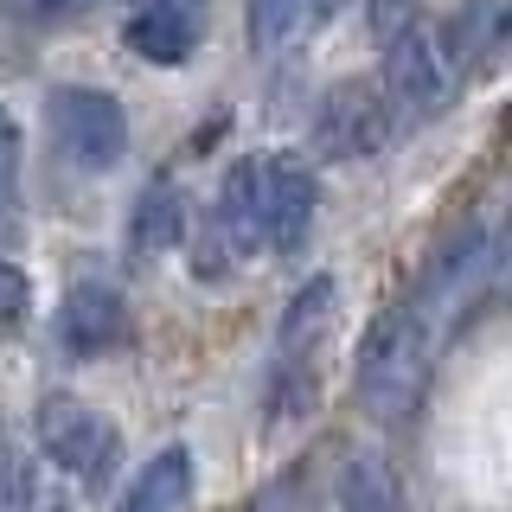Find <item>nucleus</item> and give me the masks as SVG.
<instances>
[{"label": "nucleus", "mask_w": 512, "mask_h": 512, "mask_svg": "<svg viewBox=\"0 0 512 512\" xmlns=\"http://www.w3.org/2000/svg\"><path fill=\"white\" fill-rule=\"evenodd\" d=\"M436 346H442V333L429 327V314L416 308L410 295L365 320L359 359H352V384H359V404H365L372 423L397 429L423 410L429 372H436Z\"/></svg>", "instance_id": "1"}, {"label": "nucleus", "mask_w": 512, "mask_h": 512, "mask_svg": "<svg viewBox=\"0 0 512 512\" xmlns=\"http://www.w3.org/2000/svg\"><path fill=\"white\" fill-rule=\"evenodd\" d=\"M333 320V276H314L288 301L276 327V359H269V416H308L320 384V340Z\"/></svg>", "instance_id": "2"}, {"label": "nucleus", "mask_w": 512, "mask_h": 512, "mask_svg": "<svg viewBox=\"0 0 512 512\" xmlns=\"http://www.w3.org/2000/svg\"><path fill=\"white\" fill-rule=\"evenodd\" d=\"M32 442H39V455L64 468L71 480H84V487H109V474H116L122 461V429L116 416H103L96 404L84 397H64L52 391L32 416Z\"/></svg>", "instance_id": "3"}, {"label": "nucleus", "mask_w": 512, "mask_h": 512, "mask_svg": "<svg viewBox=\"0 0 512 512\" xmlns=\"http://www.w3.org/2000/svg\"><path fill=\"white\" fill-rule=\"evenodd\" d=\"M378 90H384V103L397 109V122L416 128V122L448 116V103H455L468 84L455 77V64H448L436 26L416 20L410 32H397V39L384 45V84Z\"/></svg>", "instance_id": "4"}, {"label": "nucleus", "mask_w": 512, "mask_h": 512, "mask_svg": "<svg viewBox=\"0 0 512 512\" xmlns=\"http://www.w3.org/2000/svg\"><path fill=\"white\" fill-rule=\"evenodd\" d=\"M45 128H52V148L84 173H109L128 154V109L122 96L96 84H58L45 96Z\"/></svg>", "instance_id": "5"}, {"label": "nucleus", "mask_w": 512, "mask_h": 512, "mask_svg": "<svg viewBox=\"0 0 512 512\" xmlns=\"http://www.w3.org/2000/svg\"><path fill=\"white\" fill-rule=\"evenodd\" d=\"M500 276V256H493V237L487 224H461V231L442 237V250L423 263V282H416V308L429 314V327H455V320H468V308L493 288Z\"/></svg>", "instance_id": "6"}, {"label": "nucleus", "mask_w": 512, "mask_h": 512, "mask_svg": "<svg viewBox=\"0 0 512 512\" xmlns=\"http://www.w3.org/2000/svg\"><path fill=\"white\" fill-rule=\"evenodd\" d=\"M397 109L384 103V90L378 84H333L327 96H320V109H314V148L327 154V160H372L384 154L397 141Z\"/></svg>", "instance_id": "7"}, {"label": "nucleus", "mask_w": 512, "mask_h": 512, "mask_svg": "<svg viewBox=\"0 0 512 512\" xmlns=\"http://www.w3.org/2000/svg\"><path fill=\"white\" fill-rule=\"evenodd\" d=\"M135 320H128V295L109 276H77L58 301V346L71 359H103V352H122Z\"/></svg>", "instance_id": "8"}, {"label": "nucleus", "mask_w": 512, "mask_h": 512, "mask_svg": "<svg viewBox=\"0 0 512 512\" xmlns=\"http://www.w3.org/2000/svg\"><path fill=\"white\" fill-rule=\"evenodd\" d=\"M314 212H320V186H314L308 160L263 154V250L301 256L314 237Z\"/></svg>", "instance_id": "9"}, {"label": "nucleus", "mask_w": 512, "mask_h": 512, "mask_svg": "<svg viewBox=\"0 0 512 512\" xmlns=\"http://www.w3.org/2000/svg\"><path fill=\"white\" fill-rule=\"evenodd\" d=\"M212 0H141L128 13V52L148 64H186L205 39Z\"/></svg>", "instance_id": "10"}, {"label": "nucleus", "mask_w": 512, "mask_h": 512, "mask_svg": "<svg viewBox=\"0 0 512 512\" xmlns=\"http://www.w3.org/2000/svg\"><path fill=\"white\" fill-rule=\"evenodd\" d=\"M436 39H442L448 64H455V77L474 84L506 45V0H468V7H455L448 20H436Z\"/></svg>", "instance_id": "11"}, {"label": "nucleus", "mask_w": 512, "mask_h": 512, "mask_svg": "<svg viewBox=\"0 0 512 512\" xmlns=\"http://www.w3.org/2000/svg\"><path fill=\"white\" fill-rule=\"evenodd\" d=\"M212 224L224 231V244H231L237 263L263 250V154H237L231 167H224Z\"/></svg>", "instance_id": "12"}, {"label": "nucleus", "mask_w": 512, "mask_h": 512, "mask_svg": "<svg viewBox=\"0 0 512 512\" xmlns=\"http://www.w3.org/2000/svg\"><path fill=\"white\" fill-rule=\"evenodd\" d=\"M192 237V212H186V192L173 180H148L128 212V250L135 256H173Z\"/></svg>", "instance_id": "13"}, {"label": "nucleus", "mask_w": 512, "mask_h": 512, "mask_svg": "<svg viewBox=\"0 0 512 512\" xmlns=\"http://www.w3.org/2000/svg\"><path fill=\"white\" fill-rule=\"evenodd\" d=\"M116 512H192V455L173 442L154 461H141Z\"/></svg>", "instance_id": "14"}, {"label": "nucleus", "mask_w": 512, "mask_h": 512, "mask_svg": "<svg viewBox=\"0 0 512 512\" xmlns=\"http://www.w3.org/2000/svg\"><path fill=\"white\" fill-rule=\"evenodd\" d=\"M340 0H244V26H250V45L256 52H282V45L308 39L333 20Z\"/></svg>", "instance_id": "15"}, {"label": "nucleus", "mask_w": 512, "mask_h": 512, "mask_svg": "<svg viewBox=\"0 0 512 512\" xmlns=\"http://www.w3.org/2000/svg\"><path fill=\"white\" fill-rule=\"evenodd\" d=\"M333 493H340V512H404V480L372 448L340 461V487Z\"/></svg>", "instance_id": "16"}, {"label": "nucleus", "mask_w": 512, "mask_h": 512, "mask_svg": "<svg viewBox=\"0 0 512 512\" xmlns=\"http://www.w3.org/2000/svg\"><path fill=\"white\" fill-rule=\"evenodd\" d=\"M20 167H26V135L20 122L0 109V256H13L26 244V192H20Z\"/></svg>", "instance_id": "17"}, {"label": "nucleus", "mask_w": 512, "mask_h": 512, "mask_svg": "<svg viewBox=\"0 0 512 512\" xmlns=\"http://www.w3.org/2000/svg\"><path fill=\"white\" fill-rule=\"evenodd\" d=\"M0 512H32V461L7 416H0Z\"/></svg>", "instance_id": "18"}, {"label": "nucleus", "mask_w": 512, "mask_h": 512, "mask_svg": "<svg viewBox=\"0 0 512 512\" xmlns=\"http://www.w3.org/2000/svg\"><path fill=\"white\" fill-rule=\"evenodd\" d=\"M26 314H32V282L13 256H0V333H13Z\"/></svg>", "instance_id": "19"}, {"label": "nucleus", "mask_w": 512, "mask_h": 512, "mask_svg": "<svg viewBox=\"0 0 512 512\" xmlns=\"http://www.w3.org/2000/svg\"><path fill=\"white\" fill-rule=\"evenodd\" d=\"M365 20H372V39L391 45L397 32H410L423 20V0H365Z\"/></svg>", "instance_id": "20"}, {"label": "nucleus", "mask_w": 512, "mask_h": 512, "mask_svg": "<svg viewBox=\"0 0 512 512\" xmlns=\"http://www.w3.org/2000/svg\"><path fill=\"white\" fill-rule=\"evenodd\" d=\"M52 13H84V7H96V0H45Z\"/></svg>", "instance_id": "21"}]
</instances>
